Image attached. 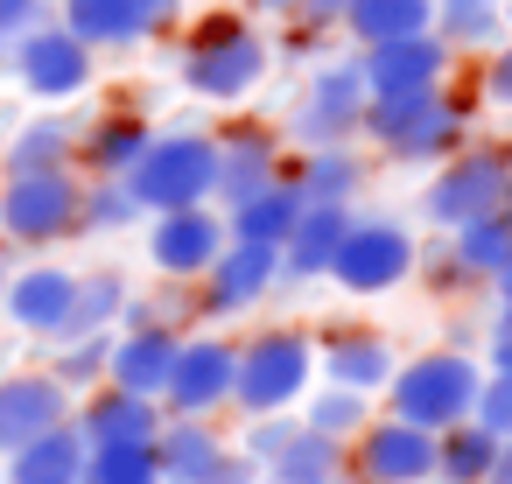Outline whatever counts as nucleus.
I'll use <instances>...</instances> for the list:
<instances>
[{
	"label": "nucleus",
	"instance_id": "4468645a",
	"mask_svg": "<svg viewBox=\"0 0 512 484\" xmlns=\"http://www.w3.org/2000/svg\"><path fill=\"white\" fill-rule=\"evenodd\" d=\"M232 358H239L232 337H211V330L183 337L169 386H162V414H225L232 407Z\"/></svg>",
	"mask_w": 512,
	"mask_h": 484
},
{
	"label": "nucleus",
	"instance_id": "37998d69",
	"mask_svg": "<svg viewBox=\"0 0 512 484\" xmlns=\"http://www.w3.org/2000/svg\"><path fill=\"white\" fill-rule=\"evenodd\" d=\"M414 274H421V281H428L435 295H477V288L463 281V267L449 260V239H435V246H421V253H414Z\"/></svg>",
	"mask_w": 512,
	"mask_h": 484
},
{
	"label": "nucleus",
	"instance_id": "4c0bfd02",
	"mask_svg": "<svg viewBox=\"0 0 512 484\" xmlns=\"http://www.w3.org/2000/svg\"><path fill=\"white\" fill-rule=\"evenodd\" d=\"M50 372L71 386V393H92L106 386V351H113V330H85V337H50Z\"/></svg>",
	"mask_w": 512,
	"mask_h": 484
},
{
	"label": "nucleus",
	"instance_id": "8fccbe9b",
	"mask_svg": "<svg viewBox=\"0 0 512 484\" xmlns=\"http://www.w3.org/2000/svg\"><path fill=\"white\" fill-rule=\"evenodd\" d=\"M484 484H512V435H498V449H491V470H484Z\"/></svg>",
	"mask_w": 512,
	"mask_h": 484
},
{
	"label": "nucleus",
	"instance_id": "bb28decb",
	"mask_svg": "<svg viewBox=\"0 0 512 484\" xmlns=\"http://www.w3.org/2000/svg\"><path fill=\"white\" fill-rule=\"evenodd\" d=\"M435 8L442 0H344V36L365 50V43H393V36H421L435 29Z\"/></svg>",
	"mask_w": 512,
	"mask_h": 484
},
{
	"label": "nucleus",
	"instance_id": "c85d7f7f",
	"mask_svg": "<svg viewBox=\"0 0 512 484\" xmlns=\"http://www.w3.org/2000/svg\"><path fill=\"white\" fill-rule=\"evenodd\" d=\"M449 260L463 267L470 288H484V281L512 260V218H505V211H477V218H463V225L449 232Z\"/></svg>",
	"mask_w": 512,
	"mask_h": 484
},
{
	"label": "nucleus",
	"instance_id": "2f4dec72",
	"mask_svg": "<svg viewBox=\"0 0 512 484\" xmlns=\"http://www.w3.org/2000/svg\"><path fill=\"white\" fill-rule=\"evenodd\" d=\"M295 218H302V197H295V183L281 176V183H267L260 197L232 204V211H225V232H232V239H267V246H281V239L295 232Z\"/></svg>",
	"mask_w": 512,
	"mask_h": 484
},
{
	"label": "nucleus",
	"instance_id": "58836bf2",
	"mask_svg": "<svg viewBox=\"0 0 512 484\" xmlns=\"http://www.w3.org/2000/svg\"><path fill=\"white\" fill-rule=\"evenodd\" d=\"M155 442H85V484H155Z\"/></svg>",
	"mask_w": 512,
	"mask_h": 484
},
{
	"label": "nucleus",
	"instance_id": "f3484780",
	"mask_svg": "<svg viewBox=\"0 0 512 484\" xmlns=\"http://www.w3.org/2000/svg\"><path fill=\"white\" fill-rule=\"evenodd\" d=\"M393 365H400V351H393V337H386V330L337 323V330H323V337H316V379L351 386V393H365V400H379V393H386Z\"/></svg>",
	"mask_w": 512,
	"mask_h": 484
},
{
	"label": "nucleus",
	"instance_id": "a18cd8bd",
	"mask_svg": "<svg viewBox=\"0 0 512 484\" xmlns=\"http://www.w3.org/2000/svg\"><path fill=\"white\" fill-rule=\"evenodd\" d=\"M134 22H141V36H169L183 22V0H134Z\"/></svg>",
	"mask_w": 512,
	"mask_h": 484
},
{
	"label": "nucleus",
	"instance_id": "1a4fd4ad",
	"mask_svg": "<svg viewBox=\"0 0 512 484\" xmlns=\"http://www.w3.org/2000/svg\"><path fill=\"white\" fill-rule=\"evenodd\" d=\"M8 71L22 78L29 99H43V106H71V99L92 92V78H99V50H85L64 22H36V29H22V36H8Z\"/></svg>",
	"mask_w": 512,
	"mask_h": 484
},
{
	"label": "nucleus",
	"instance_id": "c756f323",
	"mask_svg": "<svg viewBox=\"0 0 512 484\" xmlns=\"http://www.w3.org/2000/svg\"><path fill=\"white\" fill-rule=\"evenodd\" d=\"M57 22L85 50H134V43H148L141 22H134V0H57Z\"/></svg>",
	"mask_w": 512,
	"mask_h": 484
},
{
	"label": "nucleus",
	"instance_id": "13d9d810",
	"mask_svg": "<svg viewBox=\"0 0 512 484\" xmlns=\"http://www.w3.org/2000/svg\"><path fill=\"white\" fill-rule=\"evenodd\" d=\"M505 141H512V127H505Z\"/></svg>",
	"mask_w": 512,
	"mask_h": 484
},
{
	"label": "nucleus",
	"instance_id": "4d7b16f0",
	"mask_svg": "<svg viewBox=\"0 0 512 484\" xmlns=\"http://www.w3.org/2000/svg\"><path fill=\"white\" fill-rule=\"evenodd\" d=\"M0 57H8V36H0Z\"/></svg>",
	"mask_w": 512,
	"mask_h": 484
},
{
	"label": "nucleus",
	"instance_id": "9d476101",
	"mask_svg": "<svg viewBox=\"0 0 512 484\" xmlns=\"http://www.w3.org/2000/svg\"><path fill=\"white\" fill-rule=\"evenodd\" d=\"M190 288H197L190 309H197L204 323H239L246 309H260V302L281 288V246H267V239H225L218 260H211Z\"/></svg>",
	"mask_w": 512,
	"mask_h": 484
},
{
	"label": "nucleus",
	"instance_id": "f257e3e1",
	"mask_svg": "<svg viewBox=\"0 0 512 484\" xmlns=\"http://www.w3.org/2000/svg\"><path fill=\"white\" fill-rule=\"evenodd\" d=\"M274 71V36L260 29V15L246 8H218L204 15L183 50H176V78L190 99H211V106H246Z\"/></svg>",
	"mask_w": 512,
	"mask_h": 484
},
{
	"label": "nucleus",
	"instance_id": "412c9836",
	"mask_svg": "<svg viewBox=\"0 0 512 484\" xmlns=\"http://www.w3.org/2000/svg\"><path fill=\"white\" fill-rule=\"evenodd\" d=\"M176 344H183V330H176V323H134V330H113V351H106V386H127V393L162 400L169 365H176Z\"/></svg>",
	"mask_w": 512,
	"mask_h": 484
},
{
	"label": "nucleus",
	"instance_id": "aec40b11",
	"mask_svg": "<svg viewBox=\"0 0 512 484\" xmlns=\"http://www.w3.org/2000/svg\"><path fill=\"white\" fill-rule=\"evenodd\" d=\"M225 456H232V435L218 428V414H169L155 428V470H162V484H204Z\"/></svg>",
	"mask_w": 512,
	"mask_h": 484
},
{
	"label": "nucleus",
	"instance_id": "20e7f679",
	"mask_svg": "<svg viewBox=\"0 0 512 484\" xmlns=\"http://www.w3.org/2000/svg\"><path fill=\"white\" fill-rule=\"evenodd\" d=\"M477 386H484V358L477 351H421V358H400L393 379H386V414L442 435L456 421H470L477 407Z\"/></svg>",
	"mask_w": 512,
	"mask_h": 484
},
{
	"label": "nucleus",
	"instance_id": "6e6552de",
	"mask_svg": "<svg viewBox=\"0 0 512 484\" xmlns=\"http://www.w3.org/2000/svg\"><path fill=\"white\" fill-rule=\"evenodd\" d=\"M414 253H421V239L400 218H358L351 211L323 281H337L344 295H393L400 281H414Z\"/></svg>",
	"mask_w": 512,
	"mask_h": 484
},
{
	"label": "nucleus",
	"instance_id": "6ab92c4d",
	"mask_svg": "<svg viewBox=\"0 0 512 484\" xmlns=\"http://www.w3.org/2000/svg\"><path fill=\"white\" fill-rule=\"evenodd\" d=\"M71 407H78V393L50 365L43 372H0V456L22 449V442H36L57 421H71Z\"/></svg>",
	"mask_w": 512,
	"mask_h": 484
},
{
	"label": "nucleus",
	"instance_id": "a878e982",
	"mask_svg": "<svg viewBox=\"0 0 512 484\" xmlns=\"http://www.w3.org/2000/svg\"><path fill=\"white\" fill-rule=\"evenodd\" d=\"M8 484H85V435L57 421L36 442L8 449Z\"/></svg>",
	"mask_w": 512,
	"mask_h": 484
},
{
	"label": "nucleus",
	"instance_id": "09e8293b",
	"mask_svg": "<svg viewBox=\"0 0 512 484\" xmlns=\"http://www.w3.org/2000/svg\"><path fill=\"white\" fill-rule=\"evenodd\" d=\"M204 484H260V463H253V456H239V449H232V456H225V463H218V470H211V477H204Z\"/></svg>",
	"mask_w": 512,
	"mask_h": 484
},
{
	"label": "nucleus",
	"instance_id": "5fc2aeb1",
	"mask_svg": "<svg viewBox=\"0 0 512 484\" xmlns=\"http://www.w3.org/2000/svg\"><path fill=\"white\" fill-rule=\"evenodd\" d=\"M498 211H505V218H512V176H505V197H498Z\"/></svg>",
	"mask_w": 512,
	"mask_h": 484
},
{
	"label": "nucleus",
	"instance_id": "dca6fc26",
	"mask_svg": "<svg viewBox=\"0 0 512 484\" xmlns=\"http://www.w3.org/2000/svg\"><path fill=\"white\" fill-rule=\"evenodd\" d=\"M281 134L274 127H253V120H232L218 127V183H211V204L232 211L246 197H260L267 183H281Z\"/></svg>",
	"mask_w": 512,
	"mask_h": 484
},
{
	"label": "nucleus",
	"instance_id": "4be33fe9",
	"mask_svg": "<svg viewBox=\"0 0 512 484\" xmlns=\"http://www.w3.org/2000/svg\"><path fill=\"white\" fill-rule=\"evenodd\" d=\"M162 421H169L162 400L127 393V386H92V393H78V407H71V428H78L92 449H99V442H155Z\"/></svg>",
	"mask_w": 512,
	"mask_h": 484
},
{
	"label": "nucleus",
	"instance_id": "a211bd4d",
	"mask_svg": "<svg viewBox=\"0 0 512 484\" xmlns=\"http://www.w3.org/2000/svg\"><path fill=\"white\" fill-rule=\"evenodd\" d=\"M71 295H78V274L57 267V260H36V267L8 274V288H0V316H8V330H22V337H64Z\"/></svg>",
	"mask_w": 512,
	"mask_h": 484
},
{
	"label": "nucleus",
	"instance_id": "423d86ee",
	"mask_svg": "<svg viewBox=\"0 0 512 484\" xmlns=\"http://www.w3.org/2000/svg\"><path fill=\"white\" fill-rule=\"evenodd\" d=\"M505 176H512V141H463V148H449L435 162V176L421 183V225L456 232L463 218L498 211Z\"/></svg>",
	"mask_w": 512,
	"mask_h": 484
},
{
	"label": "nucleus",
	"instance_id": "7c9ffc66",
	"mask_svg": "<svg viewBox=\"0 0 512 484\" xmlns=\"http://www.w3.org/2000/svg\"><path fill=\"white\" fill-rule=\"evenodd\" d=\"M337 470H344V442L323 428H295V442L274 463H260V484H330Z\"/></svg>",
	"mask_w": 512,
	"mask_h": 484
},
{
	"label": "nucleus",
	"instance_id": "393cba45",
	"mask_svg": "<svg viewBox=\"0 0 512 484\" xmlns=\"http://www.w3.org/2000/svg\"><path fill=\"white\" fill-rule=\"evenodd\" d=\"M148 113H134V106H113V113H99L92 127H78V169L85 176H127V162L148 148Z\"/></svg>",
	"mask_w": 512,
	"mask_h": 484
},
{
	"label": "nucleus",
	"instance_id": "f704fd0d",
	"mask_svg": "<svg viewBox=\"0 0 512 484\" xmlns=\"http://www.w3.org/2000/svg\"><path fill=\"white\" fill-rule=\"evenodd\" d=\"M491 449H498V435H491L477 414L456 421V428H442V435H435V484H484Z\"/></svg>",
	"mask_w": 512,
	"mask_h": 484
},
{
	"label": "nucleus",
	"instance_id": "72a5a7b5",
	"mask_svg": "<svg viewBox=\"0 0 512 484\" xmlns=\"http://www.w3.org/2000/svg\"><path fill=\"white\" fill-rule=\"evenodd\" d=\"M148 211H141V197L127 190V176H92L85 190H78V232L85 239H113V232H134Z\"/></svg>",
	"mask_w": 512,
	"mask_h": 484
},
{
	"label": "nucleus",
	"instance_id": "7ed1b4c3",
	"mask_svg": "<svg viewBox=\"0 0 512 484\" xmlns=\"http://www.w3.org/2000/svg\"><path fill=\"white\" fill-rule=\"evenodd\" d=\"M309 386H316V337L295 323H274V330H253L239 344L225 414H281V407H302Z\"/></svg>",
	"mask_w": 512,
	"mask_h": 484
},
{
	"label": "nucleus",
	"instance_id": "49530a36",
	"mask_svg": "<svg viewBox=\"0 0 512 484\" xmlns=\"http://www.w3.org/2000/svg\"><path fill=\"white\" fill-rule=\"evenodd\" d=\"M36 22H50V0H0V36H22Z\"/></svg>",
	"mask_w": 512,
	"mask_h": 484
},
{
	"label": "nucleus",
	"instance_id": "bf43d9fd",
	"mask_svg": "<svg viewBox=\"0 0 512 484\" xmlns=\"http://www.w3.org/2000/svg\"><path fill=\"white\" fill-rule=\"evenodd\" d=\"M155 484H162V477H155Z\"/></svg>",
	"mask_w": 512,
	"mask_h": 484
},
{
	"label": "nucleus",
	"instance_id": "2eb2a0df",
	"mask_svg": "<svg viewBox=\"0 0 512 484\" xmlns=\"http://www.w3.org/2000/svg\"><path fill=\"white\" fill-rule=\"evenodd\" d=\"M358 71H365V92H372V99H393V92H428V85H449L456 50H449L435 29H421V36L365 43V50H358Z\"/></svg>",
	"mask_w": 512,
	"mask_h": 484
},
{
	"label": "nucleus",
	"instance_id": "a19ab883",
	"mask_svg": "<svg viewBox=\"0 0 512 484\" xmlns=\"http://www.w3.org/2000/svg\"><path fill=\"white\" fill-rule=\"evenodd\" d=\"M253 15H281L288 29H316V36H330L337 22H344V0H246Z\"/></svg>",
	"mask_w": 512,
	"mask_h": 484
},
{
	"label": "nucleus",
	"instance_id": "e433bc0d",
	"mask_svg": "<svg viewBox=\"0 0 512 484\" xmlns=\"http://www.w3.org/2000/svg\"><path fill=\"white\" fill-rule=\"evenodd\" d=\"M295 414H302V428H323V435L351 442V435L372 421V400H365V393H351V386H330V379H323V386H309V393H302V407H295Z\"/></svg>",
	"mask_w": 512,
	"mask_h": 484
},
{
	"label": "nucleus",
	"instance_id": "473e14b6",
	"mask_svg": "<svg viewBox=\"0 0 512 484\" xmlns=\"http://www.w3.org/2000/svg\"><path fill=\"white\" fill-rule=\"evenodd\" d=\"M435 36L456 50V57H484L491 43H505V15H498V0H442L435 8Z\"/></svg>",
	"mask_w": 512,
	"mask_h": 484
},
{
	"label": "nucleus",
	"instance_id": "6e6d98bb",
	"mask_svg": "<svg viewBox=\"0 0 512 484\" xmlns=\"http://www.w3.org/2000/svg\"><path fill=\"white\" fill-rule=\"evenodd\" d=\"M498 15H505V29H512V0H498Z\"/></svg>",
	"mask_w": 512,
	"mask_h": 484
},
{
	"label": "nucleus",
	"instance_id": "0eeeda50",
	"mask_svg": "<svg viewBox=\"0 0 512 484\" xmlns=\"http://www.w3.org/2000/svg\"><path fill=\"white\" fill-rule=\"evenodd\" d=\"M78 169H8L0 183V239L8 246H64L78 239Z\"/></svg>",
	"mask_w": 512,
	"mask_h": 484
},
{
	"label": "nucleus",
	"instance_id": "b1692460",
	"mask_svg": "<svg viewBox=\"0 0 512 484\" xmlns=\"http://www.w3.org/2000/svg\"><path fill=\"white\" fill-rule=\"evenodd\" d=\"M344 225H351V204H302V218H295V232L281 239V281H323L330 274V253H337V239H344Z\"/></svg>",
	"mask_w": 512,
	"mask_h": 484
},
{
	"label": "nucleus",
	"instance_id": "39448f33",
	"mask_svg": "<svg viewBox=\"0 0 512 484\" xmlns=\"http://www.w3.org/2000/svg\"><path fill=\"white\" fill-rule=\"evenodd\" d=\"M211 183H218V134L211 127H162L127 162V190L141 197V211L211 204Z\"/></svg>",
	"mask_w": 512,
	"mask_h": 484
},
{
	"label": "nucleus",
	"instance_id": "cd10ccee",
	"mask_svg": "<svg viewBox=\"0 0 512 484\" xmlns=\"http://www.w3.org/2000/svg\"><path fill=\"white\" fill-rule=\"evenodd\" d=\"M0 162H8V169H78V120L57 113V106L36 113V120H22Z\"/></svg>",
	"mask_w": 512,
	"mask_h": 484
},
{
	"label": "nucleus",
	"instance_id": "603ef678",
	"mask_svg": "<svg viewBox=\"0 0 512 484\" xmlns=\"http://www.w3.org/2000/svg\"><path fill=\"white\" fill-rule=\"evenodd\" d=\"M8 274H15V246L0 239V288H8Z\"/></svg>",
	"mask_w": 512,
	"mask_h": 484
},
{
	"label": "nucleus",
	"instance_id": "f03ea898",
	"mask_svg": "<svg viewBox=\"0 0 512 484\" xmlns=\"http://www.w3.org/2000/svg\"><path fill=\"white\" fill-rule=\"evenodd\" d=\"M358 141H372L386 162L435 169L449 148H463V141H470V99H463V92H449V85L393 92V99H365Z\"/></svg>",
	"mask_w": 512,
	"mask_h": 484
},
{
	"label": "nucleus",
	"instance_id": "3c124183",
	"mask_svg": "<svg viewBox=\"0 0 512 484\" xmlns=\"http://www.w3.org/2000/svg\"><path fill=\"white\" fill-rule=\"evenodd\" d=\"M484 295H491V302H498V309H512V260H505V267H498V274H491V281H484Z\"/></svg>",
	"mask_w": 512,
	"mask_h": 484
},
{
	"label": "nucleus",
	"instance_id": "5701e85b",
	"mask_svg": "<svg viewBox=\"0 0 512 484\" xmlns=\"http://www.w3.org/2000/svg\"><path fill=\"white\" fill-rule=\"evenodd\" d=\"M288 183H295V197L302 204H358V190H365V155H358V141H337V148H302V162L295 169H281Z\"/></svg>",
	"mask_w": 512,
	"mask_h": 484
},
{
	"label": "nucleus",
	"instance_id": "c03bdc74",
	"mask_svg": "<svg viewBox=\"0 0 512 484\" xmlns=\"http://www.w3.org/2000/svg\"><path fill=\"white\" fill-rule=\"evenodd\" d=\"M477 99H491V106H505V113H512V36L484 50V71H477Z\"/></svg>",
	"mask_w": 512,
	"mask_h": 484
},
{
	"label": "nucleus",
	"instance_id": "de8ad7c7",
	"mask_svg": "<svg viewBox=\"0 0 512 484\" xmlns=\"http://www.w3.org/2000/svg\"><path fill=\"white\" fill-rule=\"evenodd\" d=\"M484 365H512V309H498L491 316V337H484V351H477Z\"/></svg>",
	"mask_w": 512,
	"mask_h": 484
},
{
	"label": "nucleus",
	"instance_id": "79ce46f5",
	"mask_svg": "<svg viewBox=\"0 0 512 484\" xmlns=\"http://www.w3.org/2000/svg\"><path fill=\"white\" fill-rule=\"evenodd\" d=\"M491 435H512V365H484V386H477V407H470Z\"/></svg>",
	"mask_w": 512,
	"mask_h": 484
},
{
	"label": "nucleus",
	"instance_id": "c9c22d12",
	"mask_svg": "<svg viewBox=\"0 0 512 484\" xmlns=\"http://www.w3.org/2000/svg\"><path fill=\"white\" fill-rule=\"evenodd\" d=\"M127 274L99 267V274H78V295H71V323L64 337H85V330H120V309H127Z\"/></svg>",
	"mask_w": 512,
	"mask_h": 484
},
{
	"label": "nucleus",
	"instance_id": "f8f14e48",
	"mask_svg": "<svg viewBox=\"0 0 512 484\" xmlns=\"http://www.w3.org/2000/svg\"><path fill=\"white\" fill-rule=\"evenodd\" d=\"M141 225H148V239H141V246H148V267H155L162 281H183V288H190V281H197V274H204V267L218 260V246L232 239V232H225V211H218V204L148 211Z\"/></svg>",
	"mask_w": 512,
	"mask_h": 484
},
{
	"label": "nucleus",
	"instance_id": "ea45409f",
	"mask_svg": "<svg viewBox=\"0 0 512 484\" xmlns=\"http://www.w3.org/2000/svg\"><path fill=\"white\" fill-rule=\"evenodd\" d=\"M295 428H302V414L295 407H281V414H239V456H253V463H274L288 442H295Z\"/></svg>",
	"mask_w": 512,
	"mask_h": 484
},
{
	"label": "nucleus",
	"instance_id": "864d4df0",
	"mask_svg": "<svg viewBox=\"0 0 512 484\" xmlns=\"http://www.w3.org/2000/svg\"><path fill=\"white\" fill-rule=\"evenodd\" d=\"M330 484H365V477H358V470H351V456H344V470H337Z\"/></svg>",
	"mask_w": 512,
	"mask_h": 484
},
{
	"label": "nucleus",
	"instance_id": "ddd939ff",
	"mask_svg": "<svg viewBox=\"0 0 512 484\" xmlns=\"http://www.w3.org/2000/svg\"><path fill=\"white\" fill-rule=\"evenodd\" d=\"M344 456H351V470L365 484H435V435L400 421V414H379V407L344 442Z\"/></svg>",
	"mask_w": 512,
	"mask_h": 484
},
{
	"label": "nucleus",
	"instance_id": "9b49d317",
	"mask_svg": "<svg viewBox=\"0 0 512 484\" xmlns=\"http://www.w3.org/2000/svg\"><path fill=\"white\" fill-rule=\"evenodd\" d=\"M365 71H358V50L351 57H323L309 78H302V99L288 113V134L302 148H337V141H358V120H365Z\"/></svg>",
	"mask_w": 512,
	"mask_h": 484
}]
</instances>
